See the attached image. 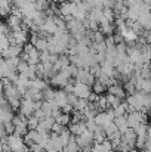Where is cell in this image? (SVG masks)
<instances>
[{"instance_id":"obj_22","label":"cell","mask_w":151,"mask_h":152,"mask_svg":"<svg viewBox=\"0 0 151 152\" xmlns=\"http://www.w3.org/2000/svg\"><path fill=\"white\" fill-rule=\"evenodd\" d=\"M133 132L136 133V136H145L150 133V127H148V123H139L138 126L133 127Z\"/></svg>"},{"instance_id":"obj_18","label":"cell","mask_w":151,"mask_h":152,"mask_svg":"<svg viewBox=\"0 0 151 152\" xmlns=\"http://www.w3.org/2000/svg\"><path fill=\"white\" fill-rule=\"evenodd\" d=\"M53 101H55V103H56L59 108H61V106H64L65 103H68V102H67V93L64 92V89H62V90H55Z\"/></svg>"},{"instance_id":"obj_38","label":"cell","mask_w":151,"mask_h":152,"mask_svg":"<svg viewBox=\"0 0 151 152\" xmlns=\"http://www.w3.org/2000/svg\"><path fill=\"white\" fill-rule=\"evenodd\" d=\"M33 115H34V117H36L37 120H42V118H45V112H43L42 109H34Z\"/></svg>"},{"instance_id":"obj_19","label":"cell","mask_w":151,"mask_h":152,"mask_svg":"<svg viewBox=\"0 0 151 152\" xmlns=\"http://www.w3.org/2000/svg\"><path fill=\"white\" fill-rule=\"evenodd\" d=\"M55 121L58 124H61L62 127H67L71 121V114H65V112H59L56 117H55Z\"/></svg>"},{"instance_id":"obj_1","label":"cell","mask_w":151,"mask_h":152,"mask_svg":"<svg viewBox=\"0 0 151 152\" xmlns=\"http://www.w3.org/2000/svg\"><path fill=\"white\" fill-rule=\"evenodd\" d=\"M7 37H9V45H18V46H24L25 43H28V39H30L28 30L24 27L10 30Z\"/></svg>"},{"instance_id":"obj_23","label":"cell","mask_w":151,"mask_h":152,"mask_svg":"<svg viewBox=\"0 0 151 152\" xmlns=\"http://www.w3.org/2000/svg\"><path fill=\"white\" fill-rule=\"evenodd\" d=\"M107 139L111 142V146H113V149H116V148H117V146L122 143V133L117 130V132H114L111 136H108Z\"/></svg>"},{"instance_id":"obj_3","label":"cell","mask_w":151,"mask_h":152,"mask_svg":"<svg viewBox=\"0 0 151 152\" xmlns=\"http://www.w3.org/2000/svg\"><path fill=\"white\" fill-rule=\"evenodd\" d=\"M71 80V77H70V74L62 68L61 71H58V72H55L52 77L49 78V83L52 87H59V89H64L67 84H68V81Z\"/></svg>"},{"instance_id":"obj_39","label":"cell","mask_w":151,"mask_h":152,"mask_svg":"<svg viewBox=\"0 0 151 152\" xmlns=\"http://www.w3.org/2000/svg\"><path fill=\"white\" fill-rule=\"evenodd\" d=\"M3 93V81H1V78H0V95Z\"/></svg>"},{"instance_id":"obj_28","label":"cell","mask_w":151,"mask_h":152,"mask_svg":"<svg viewBox=\"0 0 151 152\" xmlns=\"http://www.w3.org/2000/svg\"><path fill=\"white\" fill-rule=\"evenodd\" d=\"M58 137H59V140H61L62 146H65V145L68 143L70 137H71V133H70V130H68L67 127H64V129H62V132L58 134Z\"/></svg>"},{"instance_id":"obj_27","label":"cell","mask_w":151,"mask_h":152,"mask_svg":"<svg viewBox=\"0 0 151 152\" xmlns=\"http://www.w3.org/2000/svg\"><path fill=\"white\" fill-rule=\"evenodd\" d=\"M102 130H104L105 136L108 137V136H111L114 132H117V127H116L114 121H108V123H105V124L102 126Z\"/></svg>"},{"instance_id":"obj_32","label":"cell","mask_w":151,"mask_h":152,"mask_svg":"<svg viewBox=\"0 0 151 152\" xmlns=\"http://www.w3.org/2000/svg\"><path fill=\"white\" fill-rule=\"evenodd\" d=\"M123 89H124V92H126V96L127 95H133L135 92H136V89H135V84H133V81L129 78L126 83H123Z\"/></svg>"},{"instance_id":"obj_24","label":"cell","mask_w":151,"mask_h":152,"mask_svg":"<svg viewBox=\"0 0 151 152\" xmlns=\"http://www.w3.org/2000/svg\"><path fill=\"white\" fill-rule=\"evenodd\" d=\"M105 101H107V105L110 106V108H116V106H119V103L122 102V99H119L117 96H114V95H111V93H107L105 95Z\"/></svg>"},{"instance_id":"obj_31","label":"cell","mask_w":151,"mask_h":152,"mask_svg":"<svg viewBox=\"0 0 151 152\" xmlns=\"http://www.w3.org/2000/svg\"><path fill=\"white\" fill-rule=\"evenodd\" d=\"M102 16L105 19H108L110 22H113L114 18H116V13H114L113 7H102Z\"/></svg>"},{"instance_id":"obj_15","label":"cell","mask_w":151,"mask_h":152,"mask_svg":"<svg viewBox=\"0 0 151 152\" xmlns=\"http://www.w3.org/2000/svg\"><path fill=\"white\" fill-rule=\"evenodd\" d=\"M135 140H136V133L133 132V129L127 127V129L122 133V142L127 143L130 148H135Z\"/></svg>"},{"instance_id":"obj_5","label":"cell","mask_w":151,"mask_h":152,"mask_svg":"<svg viewBox=\"0 0 151 152\" xmlns=\"http://www.w3.org/2000/svg\"><path fill=\"white\" fill-rule=\"evenodd\" d=\"M74 78H76V81L85 83V84L89 86V87H91V86L94 84V81H95V77L89 72L88 68H77V72H76Z\"/></svg>"},{"instance_id":"obj_17","label":"cell","mask_w":151,"mask_h":152,"mask_svg":"<svg viewBox=\"0 0 151 152\" xmlns=\"http://www.w3.org/2000/svg\"><path fill=\"white\" fill-rule=\"evenodd\" d=\"M114 124H116V127H117V130L120 132V133H123L129 126H127V121H126V115H119V117H114Z\"/></svg>"},{"instance_id":"obj_26","label":"cell","mask_w":151,"mask_h":152,"mask_svg":"<svg viewBox=\"0 0 151 152\" xmlns=\"http://www.w3.org/2000/svg\"><path fill=\"white\" fill-rule=\"evenodd\" d=\"M91 90L94 92V93H96V95H104L105 93V86L101 83V81H98L96 78H95V81H94V84L91 86Z\"/></svg>"},{"instance_id":"obj_35","label":"cell","mask_w":151,"mask_h":152,"mask_svg":"<svg viewBox=\"0 0 151 152\" xmlns=\"http://www.w3.org/2000/svg\"><path fill=\"white\" fill-rule=\"evenodd\" d=\"M9 46V37L7 34H0V53Z\"/></svg>"},{"instance_id":"obj_20","label":"cell","mask_w":151,"mask_h":152,"mask_svg":"<svg viewBox=\"0 0 151 152\" xmlns=\"http://www.w3.org/2000/svg\"><path fill=\"white\" fill-rule=\"evenodd\" d=\"M94 121L96 123V126L102 127L105 123H108V121H111V120L108 118V115H107L105 111H99V112H96V115L94 117Z\"/></svg>"},{"instance_id":"obj_36","label":"cell","mask_w":151,"mask_h":152,"mask_svg":"<svg viewBox=\"0 0 151 152\" xmlns=\"http://www.w3.org/2000/svg\"><path fill=\"white\" fill-rule=\"evenodd\" d=\"M3 129H4V133H6V134H12L13 130H15V127H13V124H12V120H10V121H4V123H3Z\"/></svg>"},{"instance_id":"obj_41","label":"cell","mask_w":151,"mask_h":152,"mask_svg":"<svg viewBox=\"0 0 151 152\" xmlns=\"http://www.w3.org/2000/svg\"><path fill=\"white\" fill-rule=\"evenodd\" d=\"M110 152H117V151H114V149H111V151H110Z\"/></svg>"},{"instance_id":"obj_12","label":"cell","mask_w":151,"mask_h":152,"mask_svg":"<svg viewBox=\"0 0 151 152\" xmlns=\"http://www.w3.org/2000/svg\"><path fill=\"white\" fill-rule=\"evenodd\" d=\"M22 52V46H18V45H9L4 50L0 53L1 58H18Z\"/></svg>"},{"instance_id":"obj_11","label":"cell","mask_w":151,"mask_h":152,"mask_svg":"<svg viewBox=\"0 0 151 152\" xmlns=\"http://www.w3.org/2000/svg\"><path fill=\"white\" fill-rule=\"evenodd\" d=\"M15 111L10 108V105L4 101L0 105V123H4V121H10L13 118V114Z\"/></svg>"},{"instance_id":"obj_21","label":"cell","mask_w":151,"mask_h":152,"mask_svg":"<svg viewBox=\"0 0 151 152\" xmlns=\"http://www.w3.org/2000/svg\"><path fill=\"white\" fill-rule=\"evenodd\" d=\"M61 152H80V148L77 146L76 139H74V136H73V134H71V137H70L68 143L62 148V151H61Z\"/></svg>"},{"instance_id":"obj_37","label":"cell","mask_w":151,"mask_h":152,"mask_svg":"<svg viewBox=\"0 0 151 152\" xmlns=\"http://www.w3.org/2000/svg\"><path fill=\"white\" fill-rule=\"evenodd\" d=\"M62 129H64V127L55 121V123L52 124V127H50V132H52V133H56V134H59V133L62 132Z\"/></svg>"},{"instance_id":"obj_8","label":"cell","mask_w":151,"mask_h":152,"mask_svg":"<svg viewBox=\"0 0 151 152\" xmlns=\"http://www.w3.org/2000/svg\"><path fill=\"white\" fill-rule=\"evenodd\" d=\"M91 87L86 86L85 83H80V81H74L73 84V93L77 96V98H82V99H88V96L91 95Z\"/></svg>"},{"instance_id":"obj_16","label":"cell","mask_w":151,"mask_h":152,"mask_svg":"<svg viewBox=\"0 0 151 152\" xmlns=\"http://www.w3.org/2000/svg\"><path fill=\"white\" fill-rule=\"evenodd\" d=\"M136 22L142 27V30H150L151 28V16H150V12H142L138 15L136 18Z\"/></svg>"},{"instance_id":"obj_7","label":"cell","mask_w":151,"mask_h":152,"mask_svg":"<svg viewBox=\"0 0 151 152\" xmlns=\"http://www.w3.org/2000/svg\"><path fill=\"white\" fill-rule=\"evenodd\" d=\"M74 139H76V143H77L79 148L91 146L94 143V136H92V132H89V130H85L83 133L74 136Z\"/></svg>"},{"instance_id":"obj_9","label":"cell","mask_w":151,"mask_h":152,"mask_svg":"<svg viewBox=\"0 0 151 152\" xmlns=\"http://www.w3.org/2000/svg\"><path fill=\"white\" fill-rule=\"evenodd\" d=\"M114 68H116L117 74H120L122 77H129L130 78V75L133 74V64L129 62L127 59L123 61V62H120V64H117Z\"/></svg>"},{"instance_id":"obj_6","label":"cell","mask_w":151,"mask_h":152,"mask_svg":"<svg viewBox=\"0 0 151 152\" xmlns=\"http://www.w3.org/2000/svg\"><path fill=\"white\" fill-rule=\"evenodd\" d=\"M6 145H7L9 151L15 152V151H18V149H21V148L24 146V140H22V137H21V136H18V134L12 133V134H7Z\"/></svg>"},{"instance_id":"obj_29","label":"cell","mask_w":151,"mask_h":152,"mask_svg":"<svg viewBox=\"0 0 151 152\" xmlns=\"http://www.w3.org/2000/svg\"><path fill=\"white\" fill-rule=\"evenodd\" d=\"M42 96H43V101H53V96H55V89L52 86H48L42 90Z\"/></svg>"},{"instance_id":"obj_14","label":"cell","mask_w":151,"mask_h":152,"mask_svg":"<svg viewBox=\"0 0 151 152\" xmlns=\"http://www.w3.org/2000/svg\"><path fill=\"white\" fill-rule=\"evenodd\" d=\"M105 92H107V93H111V95H114V96H117V98L122 99V101L126 98V92H124V89H123V84H120V83H114V84L108 86Z\"/></svg>"},{"instance_id":"obj_34","label":"cell","mask_w":151,"mask_h":152,"mask_svg":"<svg viewBox=\"0 0 151 152\" xmlns=\"http://www.w3.org/2000/svg\"><path fill=\"white\" fill-rule=\"evenodd\" d=\"M37 124H39V120H37L34 115L27 117V129H28V130H36V129H37Z\"/></svg>"},{"instance_id":"obj_25","label":"cell","mask_w":151,"mask_h":152,"mask_svg":"<svg viewBox=\"0 0 151 152\" xmlns=\"http://www.w3.org/2000/svg\"><path fill=\"white\" fill-rule=\"evenodd\" d=\"M92 136H94V142H96V143H101L107 136H105V133H104V130H102V127H96L94 132H92Z\"/></svg>"},{"instance_id":"obj_13","label":"cell","mask_w":151,"mask_h":152,"mask_svg":"<svg viewBox=\"0 0 151 152\" xmlns=\"http://www.w3.org/2000/svg\"><path fill=\"white\" fill-rule=\"evenodd\" d=\"M73 10H74V3H73V1H68V0L59 1L58 13H59L61 16H70V15H73Z\"/></svg>"},{"instance_id":"obj_40","label":"cell","mask_w":151,"mask_h":152,"mask_svg":"<svg viewBox=\"0 0 151 152\" xmlns=\"http://www.w3.org/2000/svg\"><path fill=\"white\" fill-rule=\"evenodd\" d=\"M1 152H10V151H7V149H3V151H1Z\"/></svg>"},{"instance_id":"obj_33","label":"cell","mask_w":151,"mask_h":152,"mask_svg":"<svg viewBox=\"0 0 151 152\" xmlns=\"http://www.w3.org/2000/svg\"><path fill=\"white\" fill-rule=\"evenodd\" d=\"M88 103H89V102L86 101V99L77 98V101L74 102V105H73V109H76V111H83V109L88 106Z\"/></svg>"},{"instance_id":"obj_4","label":"cell","mask_w":151,"mask_h":152,"mask_svg":"<svg viewBox=\"0 0 151 152\" xmlns=\"http://www.w3.org/2000/svg\"><path fill=\"white\" fill-rule=\"evenodd\" d=\"M126 121H127V126L130 129H133L139 123H148V115L142 114L141 111H132V112L126 114Z\"/></svg>"},{"instance_id":"obj_30","label":"cell","mask_w":151,"mask_h":152,"mask_svg":"<svg viewBox=\"0 0 151 152\" xmlns=\"http://www.w3.org/2000/svg\"><path fill=\"white\" fill-rule=\"evenodd\" d=\"M28 66H30V64L27 62V61H22V59H19L18 61V65H16V72L18 74H27V71H28Z\"/></svg>"},{"instance_id":"obj_10","label":"cell","mask_w":151,"mask_h":152,"mask_svg":"<svg viewBox=\"0 0 151 152\" xmlns=\"http://www.w3.org/2000/svg\"><path fill=\"white\" fill-rule=\"evenodd\" d=\"M34 112V101L31 99H21L19 108H18V114L24 115V117H30Z\"/></svg>"},{"instance_id":"obj_2","label":"cell","mask_w":151,"mask_h":152,"mask_svg":"<svg viewBox=\"0 0 151 152\" xmlns=\"http://www.w3.org/2000/svg\"><path fill=\"white\" fill-rule=\"evenodd\" d=\"M144 92H135L133 95H127L124 99L127 102L129 106L133 108V111H141L142 114H148V109L144 108Z\"/></svg>"}]
</instances>
